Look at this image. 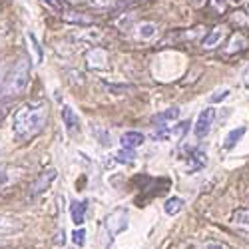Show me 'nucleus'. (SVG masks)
Masks as SVG:
<instances>
[{"label":"nucleus","mask_w":249,"mask_h":249,"mask_svg":"<svg viewBox=\"0 0 249 249\" xmlns=\"http://www.w3.org/2000/svg\"><path fill=\"white\" fill-rule=\"evenodd\" d=\"M48 120V104L46 102H28L20 106L12 118V130L18 140H32L44 130Z\"/></svg>","instance_id":"obj_1"},{"label":"nucleus","mask_w":249,"mask_h":249,"mask_svg":"<svg viewBox=\"0 0 249 249\" xmlns=\"http://www.w3.org/2000/svg\"><path fill=\"white\" fill-rule=\"evenodd\" d=\"M28 80H30V60L28 56H22L16 60V64L10 68V72L0 84V98H12L22 94L28 86Z\"/></svg>","instance_id":"obj_2"},{"label":"nucleus","mask_w":249,"mask_h":249,"mask_svg":"<svg viewBox=\"0 0 249 249\" xmlns=\"http://www.w3.org/2000/svg\"><path fill=\"white\" fill-rule=\"evenodd\" d=\"M104 225H106V231L110 233V237L114 239L118 233H122L124 230L128 227V212L126 210H116L112 212L106 221H104Z\"/></svg>","instance_id":"obj_3"},{"label":"nucleus","mask_w":249,"mask_h":249,"mask_svg":"<svg viewBox=\"0 0 249 249\" xmlns=\"http://www.w3.org/2000/svg\"><path fill=\"white\" fill-rule=\"evenodd\" d=\"M58 178V172L54 170V168H48V170H44L42 174H40L34 181H32V185H30V197H36V196H40V194H44L48 188H50V183L54 181Z\"/></svg>","instance_id":"obj_4"},{"label":"nucleus","mask_w":249,"mask_h":249,"mask_svg":"<svg viewBox=\"0 0 249 249\" xmlns=\"http://www.w3.org/2000/svg\"><path fill=\"white\" fill-rule=\"evenodd\" d=\"M213 122H215V110H213V108L201 110L199 116H197V120H196V128H194L196 136H197V138H205L207 134H210Z\"/></svg>","instance_id":"obj_5"},{"label":"nucleus","mask_w":249,"mask_h":249,"mask_svg":"<svg viewBox=\"0 0 249 249\" xmlns=\"http://www.w3.org/2000/svg\"><path fill=\"white\" fill-rule=\"evenodd\" d=\"M24 227V223L20 221L16 215H6V213H0V237H6V235H14Z\"/></svg>","instance_id":"obj_6"},{"label":"nucleus","mask_w":249,"mask_h":249,"mask_svg":"<svg viewBox=\"0 0 249 249\" xmlns=\"http://www.w3.org/2000/svg\"><path fill=\"white\" fill-rule=\"evenodd\" d=\"M231 225L249 239V210H237L231 215Z\"/></svg>","instance_id":"obj_7"},{"label":"nucleus","mask_w":249,"mask_h":249,"mask_svg":"<svg viewBox=\"0 0 249 249\" xmlns=\"http://www.w3.org/2000/svg\"><path fill=\"white\" fill-rule=\"evenodd\" d=\"M143 140H146V136H143L142 132H136V130H130L126 134H122L120 138V143H122V148H126V150H134L138 146H142Z\"/></svg>","instance_id":"obj_8"},{"label":"nucleus","mask_w":249,"mask_h":249,"mask_svg":"<svg viewBox=\"0 0 249 249\" xmlns=\"http://www.w3.org/2000/svg\"><path fill=\"white\" fill-rule=\"evenodd\" d=\"M86 210H88V201H86V199L72 201V205H70V215H72V221H74L76 225H82V223H84Z\"/></svg>","instance_id":"obj_9"},{"label":"nucleus","mask_w":249,"mask_h":249,"mask_svg":"<svg viewBox=\"0 0 249 249\" xmlns=\"http://www.w3.org/2000/svg\"><path fill=\"white\" fill-rule=\"evenodd\" d=\"M62 122H64V126H66V132H68V134H74V132H78V128H80L78 116L74 114V110H72L70 106H64V108H62Z\"/></svg>","instance_id":"obj_10"},{"label":"nucleus","mask_w":249,"mask_h":249,"mask_svg":"<svg viewBox=\"0 0 249 249\" xmlns=\"http://www.w3.org/2000/svg\"><path fill=\"white\" fill-rule=\"evenodd\" d=\"M179 118V108L178 106H172V108H168V110H163L161 114H158L156 118H154V124L158 128H163L165 124H170V122H176Z\"/></svg>","instance_id":"obj_11"},{"label":"nucleus","mask_w":249,"mask_h":249,"mask_svg":"<svg viewBox=\"0 0 249 249\" xmlns=\"http://www.w3.org/2000/svg\"><path fill=\"white\" fill-rule=\"evenodd\" d=\"M88 64H90V68H104V66L108 64V56H106V52L100 50V48L92 50V52L88 54Z\"/></svg>","instance_id":"obj_12"},{"label":"nucleus","mask_w":249,"mask_h":249,"mask_svg":"<svg viewBox=\"0 0 249 249\" xmlns=\"http://www.w3.org/2000/svg\"><path fill=\"white\" fill-rule=\"evenodd\" d=\"M223 34H225V28H223V26L213 28L210 34H207V36L203 38V46H205V48H213V46H217V44L221 42Z\"/></svg>","instance_id":"obj_13"},{"label":"nucleus","mask_w":249,"mask_h":249,"mask_svg":"<svg viewBox=\"0 0 249 249\" xmlns=\"http://www.w3.org/2000/svg\"><path fill=\"white\" fill-rule=\"evenodd\" d=\"M243 134H245V128H235V130H231L230 134H227V138L223 140V148H225V150H233L237 143H239V140L243 138Z\"/></svg>","instance_id":"obj_14"},{"label":"nucleus","mask_w":249,"mask_h":249,"mask_svg":"<svg viewBox=\"0 0 249 249\" xmlns=\"http://www.w3.org/2000/svg\"><path fill=\"white\" fill-rule=\"evenodd\" d=\"M181 207H183V201L179 197H170L168 201L163 203V212L168 215H176V213L181 212Z\"/></svg>","instance_id":"obj_15"},{"label":"nucleus","mask_w":249,"mask_h":249,"mask_svg":"<svg viewBox=\"0 0 249 249\" xmlns=\"http://www.w3.org/2000/svg\"><path fill=\"white\" fill-rule=\"evenodd\" d=\"M156 34H158V26H156V24H152V22L140 24V36H142L143 40H150V38H154Z\"/></svg>","instance_id":"obj_16"},{"label":"nucleus","mask_w":249,"mask_h":249,"mask_svg":"<svg viewBox=\"0 0 249 249\" xmlns=\"http://www.w3.org/2000/svg\"><path fill=\"white\" fill-rule=\"evenodd\" d=\"M134 158H136V154H134L132 150H126V148H122V150L116 154V160L122 161V163H132Z\"/></svg>","instance_id":"obj_17"},{"label":"nucleus","mask_w":249,"mask_h":249,"mask_svg":"<svg viewBox=\"0 0 249 249\" xmlns=\"http://www.w3.org/2000/svg\"><path fill=\"white\" fill-rule=\"evenodd\" d=\"M40 2L46 4V6H48L52 12H56V14L64 12V2H62V0H40Z\"/></svg>","instance_id":"obj_18"},{"label":"nucleus","mask_w":249,"mask_h":249,"mask_svg":"<svg viewBox=\"0 0 249 249\" xmlns=\"http://www.w3.org/2000/svg\"><path fill=\"white\" fill-rule=\"evenodd\" d=\"M84 239H86V231H84V230H76V231L72 233V241H74V245H78V247L84 245Z\"/></svg>","instance_id":"obj_19"},{"label":"nucleus","mask_w":249,"mask_h":249,"mask_svg":"<svg viewBox=\"0 0 249 249\" xmlns=\"http://www.w3.org/2000/svg\"><path fill=\"white\" fill-rule=\"evenodd\" d=\"M88 2L96 8H110V6L116 4V0H88Z\"/></svg>","instance_id":"obj_20"},{"label":"nucleus","mask_w":249,"mask_h":249,"mask_svg":"<svg viewBox=\"0 0 249 249\" xmlns=\"http://www.w3.org/2000/svg\"><path fill=\"white\" fill-rule=\"evenodd\" d=\"M10 181H12V178H10L8 168H0V188H4V185H8Z\"/></svg>","instance_id":"obj_21"},{"label":"nucleus","mask_w":249,"mask_h":249,"mask_svg":"<svg viewBox=\"0 0 249 249\" xmlns=\"http://www.w3.org/2000/svg\"><path fill=\"white\" fill-rule=\"evenodd\" d=\"M188 130H190V122H181L176 130H172V134H176L178 138H183L185 134H188Z\"/></svg>","instance_id":"obj_22"},{"label":"nucleus","mask_w":249,"mask_h":249,"mask_svg":"<svg viewBox=\"0 0 249 249\" xmlns=\"http://www.w3.org/2000/svg\"><path fill=\"white\" fill-rule=\"evenodd\" d=\"M66 20H68V22H84V24L90 22L88 16H80V14H66Z\"/></svg>","instance_id":"obj_23"},{"label":"nucleus","mask_w":249,"mask_h":249,"mask_svg":"<svg viewBox=\"0 0 249 249\" xmlns=\"http://www.w3.org/2000/svg\"><path fill=\"white\" fill-rule=\"evenodd\" d=\"M227 94H230V90H221L219 94L215 92V94H212V96H210V102H212V104H215V102H221L223 98H227Z\"/></svg>","instance_id":"obj_24"},{"label":"nucleus","mask_w":249,"mask_h":249,"mask_svg":"<svg viewBox=\"0 0 249 249\" xmlns=\"http://www.w3.org/2000/svg\"><path fill=\"white\" fill-rule=\"evenodd\" d=\"M203 249H230L227 245H223V243H215V241H210V243H205L203 245Z\"/></svg>","instance_id":"obj_25"},{"label":"nucleus","mask_w":249,"mask_h":249,"mask_svg":"<svg viewBox=\"0 0 249 249\" xmlns=\"http://www.w3.org/2000/svg\"><path fill=\"white\" fill-rule=\"evenodd\" d=\"M243 84H245V88H249V66L243 70Z\"/></svg>","instance_id":"obj_26"},{"label":"nucleus","mask_w":249,"mask_h":249,"mask_svg":"<svg viewBox=\"0 0 249 249\" xmlns=\"http://www.w3.org/2000/svg\"><path fill=\"white\" fill-rule=\"evenodd\" d=\"M56 243H60V245H62V243H64V235H62V231L58 233V237H56Z\"/></svg>","instance_id":"obj_27"},{"label":"nucleus","mask_w":249,"mask_h":249,"mask_svg":"<svg viewBox=\"0 0 249 249\" xmlns=\"http://www.w3.org/2000/svg\"><path fill=\"white\" fill-rule=\"evenodd\" d=\"M0 84H2V72H0Z\"/></svg>","instance_id":"obj_28"}]
</instances>
